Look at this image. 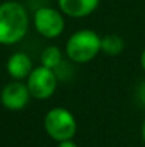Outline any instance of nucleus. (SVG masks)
<instances>
[{
  "mask_svg": "<svg viewBox=\"0 0 145 147\" xmlns=\"http://www.w3.org/2000/svg\"><path fill=\"white\" fill-rule=\"evenodd\" d=\"M7 71L14 79H24L29 77L31 70V60L24 53H16L13 54L7 61Z\"/></svg>",
  "mask_w": 145,
  "mask_h": 147,
  "instance_id": "nucleus-8",
  "label": "nucleus"
},
{
  "mask_svg": "<svg viewBox=\"0 0 145 147\" xmlns=\"http://www.w3.org/2000/svg\"><path fill=\"white\" fill-rule=\"evenodd\" d=\"M142 139L145 142V121H144V126H142Z\"/></svg>",
  "mask_w": 145,
  "mask_h": 147,
  "instance_id": "nucleus-13",
  "label": "nucleus"
},
{
  "mask_svg": "<svg viewBox=\"0 0 145 147\" xmlns=\"http://www.w3.org/2000/svg\"><path fill=\"white\" fill-rule=\"evenodd\" d=\"M57 147H77V144L73 140H64V142H60V144Z\"/></svg>",
  "mask_w": 145,
  "mask_h": 147,
  "instance_id": "nucleus-11",
  "label": "nucleus"
},
{
  "mask_svg": "<svg viewBox=\"0 0 145 147\" xmlns=\"http://www.w3.org/2000/svg\"><path fill=\"white\" fill-rule=\"evenodd\" d=\"M124 40L117 34H107L101 39V50L108 56H118L124 50Z\"/></svg>",
  "mask_w": 145,
  "mask_h": 147,
  "instance_id": "nucleus-9",
  "label": "nucleus"
},
{
  "mask_svg": "<svg viewBox=\"0 0 145 147\" xmlns=\"http://www.w3.org/2000/svg\"><path fill=\"white\" fill-rule=\"evenodd\" d=\"M141 66H142V69H144V71H145V49L142 51V54H141Z\"/></svg>",
  "mask_w": 145,
  "mask_h": 147,
  "instance_id": "nucleus-12",
  "label": "nucleus"
},
{
  "mask_svg": "<svg viewBox=\"0 0 145 147\" xmlns=\"http://www.w3.org/2000/svg\"><path fill=\"white\" fill-rule=\"evenodd\" d=\"M27 87H29L30 94L34 98H39V100L48 98L55 92L57 74L54 73V70L47 69L44 66L36 67L29 76Z\"/></svg>",
  "mask_w": 145,
  "mask_h": 147,
  "instance_id": "nucleus-4",
  "label": "nucleus"
},
{
  "mask_svg": "<svg viewBox=\"0 0 145 147\" xmlns=\"http://www.w3.org/2000/svg\"><path fill=\"white\" fill-rule=\"evenodd\" d=\"M44 129L47 134L55 142L71 140L77 131L74 116L64 107H54L44 117Z\"/></svg>",
  "mask_w": 145,
  "mask_h": 147,
  "instance_id": "nucleus-3",
  "label": "nucleus"
},
{
  "mask_svg": "<svg viewBox=\"0 0 145 147\" xmlns=\"http://www.w3.org/2000/svg\"><path fill=\"white\" fill-rule=\"evenodd\" d=\"M30 92L29 87L23 83L14 82L7 84L3 90H1V103L4 107H7L9 110H20L23 109L30 98Z\"/></svg>",
  "mask_w": 145,
  "mask_h": 147,
  "instance_id": "nucleus-6",
  "label": "nucleus"
},
{
  "mask_svg": "<svg viewBox=\"0 0 145 147\" xmlns=\"http://www.w3.org/2000/svg\"><path fill=\"white\" fill-rule=\"evenodd\" d=\"M34 26L41 36L54 39L64 32L65 23L60 11L51 7H40L34 13Z\"/></svg>",
  "mask_w": 145,
  "mask_h": 147,
  "instance_id": "nucleus-5",
  "label": "nucleus"
},
{
  "mask_svg": "<svg viewBox=\"0 0 145 147\" xmlns=\"http://www.w3.org/2000/svg\"><path fill=\"white\" fill-rule=\"evenodd\" d=\"M63 63V54L58 47L55 46H48L41 53V66L55 70L60 64Z\"/></svg>",
  "mask_w": 145,
  "mask_h": 147,
  "instance_id": "nucleus-10",
  "label": "nucleus"
},
{
  "mask_svg": "<svg viewBox=\"0 0 145 147\" xmlns=\"http://www.w3.org/2000/svg\"><path fill=\"white\" fill-rule=\"evenodd\" d=\"M101 50V37L94 30L76 32L67 42L65 53L74 63H87L93 60Z\"/></svg>",
  "mask_w": 145,
  "mask_h": 147,
  "instance_id": "nucleus-2",
  "label": "nucleus"
},
{
  "mask_svg": "<svg viewBox=\"0 0 145 147\" xmlns=\"http://www.w3.org/2000/svg\"><path fill=\"white\" fill-rule=\"evenodd\" d=\"M100 0H58L61 11L70 17H86L97 9Z\"/></svg>",
  "mask_w": 145,
  "mask_h": 147,
  "instance_id": "nucleus-7",
  "label": "nucleus"
},
{
  "mask_svg": "<svg viewBox=\"0 0 145 147\" xmlns=\"http://www.w3.org/2000/svg\"><path fill=\"white\" fill-rule=\"evenodd\" d=\"M29 29L26 9L16 1L0 4V43L13 45L20 42Z\"/></svg>",
  "mask_w": 145,
  "mask_h": 147,
  "instance_id": "nucleus-1",
  "label": "nucleus"
}]
</instances>
